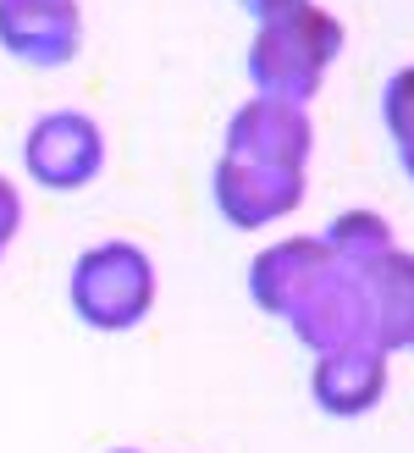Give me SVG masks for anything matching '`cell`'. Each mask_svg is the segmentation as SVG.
Wrapping results in <instances>:
<instances>
[{"label": "cell", "instance_id": "6da1fadb", "mask_svg": "<svg viewBox=\"0 0 414 453\" xmlns=\"http://www.w3.org/2000/svg\"><path fill=\"white\" fill-rule=\"evenodd\" d=\"M315 127L304 105L282 100H249L233 127H226V150L216 166V205L221 216L255 233L298 211L304 199V172H310Z\"/></svg>", "mask_w": 414, "mask_h": 453}, {"label": "cell", "instance_id": "7a4b0ae2", "mask_svg": "<svg viewBox=\"0 0 414 453\" xmlns=\"http://www.w3.org/2000/svg\"><path fill=\"white\" fill-rule=\"evenodd\" d=\"M342 22L304 0V6H293L282 17L260 22L255 44H249V83H255L260 100H282V105H310L320 95V83H326L332 61L342 56Z\"/></svg>", "mask_w": 414, "mask_h": 453}, {"label": "cell", "instance_id": "3957f363", "mask_svg": "<svg viewBox=\"0 0 414 453\" xmlns=\"http://www.w3.org/2000/svg\"><path fill=\"white\" fill-rule=\"evenodd\" d=\"M73 310L95 332H127L155 304V260L138 243H95L73 265Z\"/></svg>", "mask_w": 414, "mask_h": 453}, {"label": "cell", "instance_id": "277c9868", "mask_svg": "<svg viewBox=\"0 0 414 453\" xmlns=\"http://www.w3.org/2000/svg\"><path fill=\"white\" fill-rule=\"evenodd\" d=\"M22 166L39 188L78 194L105 172V133L83 111H44L22 139Z\"/></svg>", "mask_w": 414, "mask_h": 453}, {"label": "cell", "instance_id": "5b68a950", "mask_svg": "<svg viewBox=\"0 0 414 453\" xmlns=\"http://www.w3.org/2000/svg\"><path fill=\"white\" fill-rule=\"evenodd\" d=\"M0 50L22 66H66L83 50L78 0H0Z\"/></svg>", "mask_w": 414, "mask_h": 453}, {"label": "cell", "instance_id": "8992f818", "mask_svg": "<svg viewBox=\"0 0 414 453\" xmlns=\"http://www.w3.org/2000/svg\"><path fill=\"white\" fill-rule=\"evenodd\" d=\"M315 403L337 420H359L371 415L381 393H387V354L376 343H349V349H326L310 381Z\"/></svg>", "mask_w": 414, "mask_h": 453}, {"label": "cell", "instance_id": "52a82bcc", "mask_svg": "<svg viewBox=\"0 0 414 453\" xmlns=\"http://www.w3.org/2000/svg\"><path fill=\"white\" fill-rule=\"evenodd\" d=\"M359 271H364V293H371V343L381 354L409 349L414 343V255L387 249L381 260Z\"/></svg>", "mask_w": 414, "mask_h": 453}, {"label": "cell", "instance_id": "ba28073f", "mask_svg": "<svg viewBox=\"0 0 414 453\" xmlns=\"http://www.w3.org/2000/svg\"><path fill=\"white\" fill-rule=\"evenodd\" d=\"M320 243H326L342 265H371V260H381L387 249H393V226H387L376 211H349L320 233Z\"/></svg>", "mask_w": 414, "mask_h": 453}, {"label": "cell", "instance_id": "9c48e42d", "mask_svg": "<svg viewBox=\"0 0 414 453\" xmlns=\"http://www.w3.org/2000/svg\"><path fill=\"white\" fill-rule=\"evenodd\" d=\"M381 122L393 133V150H398V166L414 177V66L387 78L381 88Z\"/></svg>", "mask_w": 414, "mask_h": 453}, {"label": "cell", "instance_id": "30bf717a", "mask_svg": "<svg viewBox=\"0 0 414 453\" xmlns=\"http://www.w3.org/2000/svg\"><path fill=\"white\" fill-rule=\"evenodd\" d=\"M17 226H22V194L0 177V260H6V249L17 238Z\"/></svg>", "mask_w": 414, "mask_h": 453}, {"label": "cell", "instance_id": "8fae6325", "mask_svg": "<svg viewBox=\"0 0 414 453\" xmlns=\"http://www.w3.org/2000/svg\"><path fill=\"white\" fill-rule=\"evenodd\" d=\"M238 6H243L249 17L271 22V17H282V12H293V6H304V0H238Z\"/></svg>", "mask_w": 414, "mask_h": 453}, {"label": "cell", "instance_id": "7c38bea8", "mask_svg": "<svg viewBox=\"0 0 414 453\" xmlns=\"http://www.w3.org/2000/svg\"><path fill=\"white\" fill-rule=\"evenodd\" d=\"M409 349H414V343H409Z\"/></svg>", "mask_w": 414, "mask_h": 453}, {"label": "cell", "instance_id": "4fadbf2b", "mask_svg": "<svg viewBox=\"0 0 414 453\" xmlns=\"http://www.w3.org/2000/svg\"><path fill=\"white\" fill-rule=\"evenodd\" d=\"M122 453H127V448H122Z\"/></svg>", "mask_w": 414, "mask_h": 453}]
</instances>
